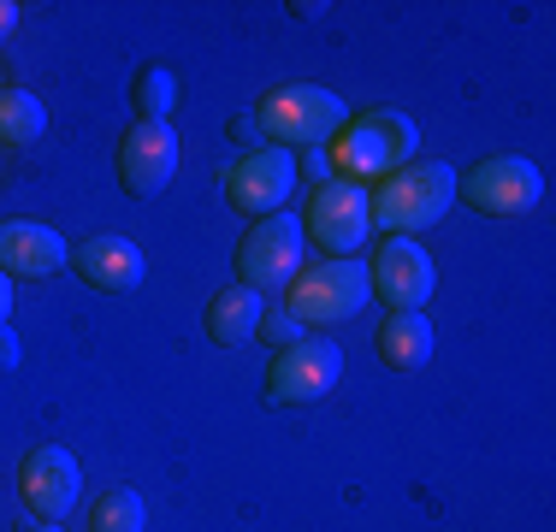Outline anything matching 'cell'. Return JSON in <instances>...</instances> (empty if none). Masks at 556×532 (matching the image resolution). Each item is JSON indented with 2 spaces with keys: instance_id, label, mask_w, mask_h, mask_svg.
<instances>
[{
  "instance_id": "cell-1",
  "label": "cell",
  "mask_w": 556,
  "mask_h": 532,
  "mask_svg": "<svg viewBox=\"0 0 556 532\" xmlns=\"http://www.w3.org/2000/svg\"><path fill=\"white\" fill-rule=\"evenodd\" d=\"M379 237H420L456 207V166L450 160H408L391 178H379V190H367Z\"/></svg>"
},
{
  "instance_id": "cell-2",
  "label": "cell",
  "mask_w": 556,
  "mask_h": 532,
  "mask_svg": "<svg viewBox=\"0 0 556 532\" xmlns=\"http://www.w3.org/2000/svg\"><path fill=\"white\" fill-rule=\"evenodd\" d=\"M255 118H261V137H267L273 149L296 154V149H326V142L350 125V106H343V96H332V89H320V84H278L255 101Z\"/></svg>"
},
{
  "instance_id": "cell-3",
  "label": "cell",
  "mask_w": 556,
  "mask_h": 532,
  "mask_svg": "<svg viewBox=\"0 0 556 532\" xmlns=\"http://www.w3.org/2000/svg\"><path fill=\"white\" fill-rule=\"evenodd\" d=\"M374 302V284H367V261L362 255H338V261H320V266H302L296 284L285 290V308L302 319V326H320L332 331L343 319H355Z\"/></svg>"
},
{
  "instance_id": "cell-4",
  "label": "cell",
  "mask_w": 556,
  "mask_h": 532,
  "mask_svg": "<svg viewBox=\"0 0 556 532\" xmlns=\"http://www.w3.org/2000/svg\"><path fill=\"white\" fill-rule=\"evenodd\" d=\"M237 284L255 290V296H273V290H290L296 284V273L308 266V237H302V219L296 213H267V219H255L243 231V243H237Z\"/></svg>"
},
{
  "instance_id": "cell-5",
  "label": "cell",
  "mask_w": 556,
  "mask_h": 532,
  "mask_svg": "<svg viewBox=\"0 0 556 532\" xmlns=\"http://www.w3.org/2000/svg\"><path fill=\"white\" fill-rule=\"evenodd\" d=\"M456 202L485 219H521L545 202V172L527 154H485L468 172H456Z\"/></svg>"
},
{
  "instance_id": "cell-6",
  "label": "cell",
  "mask_w": 556,
  "mask_h": 532,
  "mask_svg": "<svg viewBox=\"0 0 556 532\" xmlns=\"http://www.w3.org/2000/svg\"><path fill=\"white\" fill-rule=\"evenodd\" d=\"M296 219H302V237H308L314 249H326V261L355 255V249H367V237H374V207H367V183L326 178L320 190H314V202L302 207Z\"/></svg>"
},
{
  "instance_id": "cell-7",
  "label": "cell",
  "mask_w": 556,
  "mask_h": 532,
  "mask_svg": "<svg viewBox=\"0 0 556 532\" xmlns=\"http://www.w3.org/2000/svg\"><path fill=\"white\" fill-rule=\"evenodd\" d=\"M367 284L391 314H427L432 290H439V266L420 237H379V249L367 255Z\"/></svg>"
},
{
  "instance_id": "cell-8",
  "label": "cell",
  "mask_w": 556,
  "mask_h": 532,
  "mask_svg": "<svg viewBox=\"0 0 556 532\" xmlns=\"http://www.w3.org/2000/svg\"><path fill=\"white\" fill-rule=\"evenodd\" d=\"M343 379V350L332 338H302L267 362V403L273 408H308Z\"/></svg>"
},
{
  "instance_id": "cell-9",
  "label": "cell",
  "mask_w": 556,
  "mask_h": 532,
  "mask_svg": "<svg viewBox=\"0 0 556 532\" xmlns=\"http://www.w3.org/2000/svg\"><path fill=\"white\" fill-rule=\"evenodd\" d=\"M296 154L290 149H255L243 154L231 172H225V202H231L237 213H249V219H267V213H285V202L296 195Z\"/></svg>"
},
{
  "instance_id": "cell-10",
  "label": "cell",
  "mask_w": 556,
  "mask_h": 532,
  "mask_svg": "<svg viewBox=\"0 0 556 532\" xmlns=\"http://www.w3.org/2000/svg\"><path fill=\"white\" fill-rule=\"evenodd\" d=\"M18 497L36 521L60 527L65 515L77 509V497H84V468H77V456L65 444H36L18 468Z\"/></svg>"
},
{
  "instance_id": "cell-11",
  "label": "cell",
  "mask_w": 556,
  "mask_h": 532,
  "mask_svg": "<svg viewBox=\"0 0 556 532\" xmlns=\"http://www.w3.org/2000/svg\"><path fill=\"white\" fill-rule=\"evenodd\" d=\"M178 178V130L130 118V130L118 137V183L130 195H161Z\"/></svg>"
},
{
  "instance_id": "cell-12",
  "label": "cell",
  "mask_w": 556,
  "mask_h": 532,
  "mask_svg": "<svg viewBox=\"0 0 556 532\" xmlns=\"http://www.w3.org/2000/svg\"><path fill=\"white\" fill-rule=\"evenodd\" d=\"M72 273L84 278L89 290L125 296V290H137L142 278H149V261H142V249L130 243V237L96 231V237H84V243H72Z\"/></svg>"
},
{
  "instance_id": "cell-13",
  "label": "cell",
  "mask_w": 556,
  "mask_h": 532,
  "mask_svg": "<svg viewBox=\"0 0 556 532\" xmlns=\"http://www.w3.org/2000/svg\"><path fill=\"white\" fill-rule=\"evenodd\" d=\"M72 266V243L54 225L36 219H0V273L7 278H54Z\"/></svg>"
},
{
  "instance_id": "cell-14",
  "label": "cell",
  "mask_w": 556,
  "mask_h": 532,
  "mask_svg": "<svg viewBox=\"0 0 556 532\" xmlns=\"http://www.w3.org/2000/svg\"><path fill=\"white\" fill-rule=\"evenodd\" d=\"M332 166H338V178H350V183H379L396 172V154H391V142H386V130H379L374 113L350 118L332 137Z\"/></svg>"
},
{
  "instance_id": "cell-15",
  "label": "cell",
  "mask_w": 556,
  "mask_h": 532,
  "mask_svg": "<svg viewBox=\"0 0 556 532\" xmlns=\"http://www.w3.org/2000/svg\"><path fill=\"white\" fill-rule=\"evenodd\" d=\"M374 350H379V362L396 367V372H420L432 362V350H439V331H432L427 314H386Z\"/></svg>"
},
{
  "instance_id": "cell-16",
  "label": "cell",
  "mask_w": 556,
  "mask_h": 532,
  "mask_svg": "<svg viewBox=\"0 0 556 532\" xmlns=\"http://www.w3.org/2000/svg\"><path fill=\"white\" fill-rule=\"evenodd\" d=\"M261 314H267V296H255V290H243V284H225L219 296L207 302L202 326H207V338H214L219 350H237V343L255 338Z\"/></svg>"
},
{
  "instance_id": "cell-17",
  "label": "cell",
  "mask_w": 556,
  "mask_h": 532,
  "mask_svg": "<svg viewBox=\"0 0 556 532\" xmlns=\"http://www.w3.org/2000/svg\"><path fill=\"white\" fill-rule=\"evenodd\" d=\"M42 137H48V106L30 89H0V149L30 154Z\"/></svg>"
},
{
  "instance_id": "cell-18",
  "label": "cell",
  "mask_w": 556,
  "mask_h": 532,
  "mask_svg": "<svg viewBox=\"0 0 556 532\" xmlns=\"http://www.w3.org/2000/svg\"><path fill=\"white\" fill-rule=\"evenodd\" d=\"M89 532H149V503L130 485H108L89 503Z\"/></svg>"
},
{
  "instance_id": "cell-19",
  "label": "cell",
  "mask_w": 556,
  "mask_h": 532,
  "mask_svg": "<svg viewBox=\"0 0 556 532\" xmlns=\"http://www.w3.org/2000/svg\"><path fill=\"white\" fill-rule=\"evenodd\" d=\"M130 106H137V118H149V125H172L178 77H172L166 65H142V72L130 77Z\"/></svg>"
},
{
  "instance_id": "cell-20",
  "label": "cell",
  "mask_w": 556,
  "mask_h": 532,
  "mask_svg": "<svg viewBox=\"0 0 556 532\" xmlns=\"http://www.w3.org/2000/svg\"><path fill=\"white\" fill-rule=\"evenodd\" d=\"M374 118H379V130H386V142H391L396 166H408V160L420 154V130H415V118L396 113V106H374Z\"/></svg>"
},
{
  "instance_id": "cell-21",
  "label": "cell",
  "mask_w": 556,
  "mask_h": 532,
  "mask_svg": "<svg viewBox=\"0 0 556 532\" xmlns=\"http://www.w3.org/2000/svg\"><path fill=\"white\" fill-rule=\"evenodd\" d=\"M255 338L278 355V350H290V343L308 338V326H302V319L290 314V308H267V314H261V326H255Z\"/></svg>"
},
{
  "instance_id": "cell-22",
  "label": "cell",
  "mask_w": 556,
  "mask_h": 532,
  "mask_svg": "<svg viewBox=\"0 0 556 532\" xmlns=\"http://www.w3.org/2000/svg\"><path fill=\"white\" fill-rule=\"evenodd\" d=\"M225 137H231L243 154L267 149V137H261V118H255V113H237V118H225Z\"/></svg>"
},
{
  "instance_id": "cell-23",
  "label": "cell",
  "mask_w": 556,
  "mask_h": 532,
  "mask_svg": "<svg viewBox=\"0 0 556 532\" xmlns=\"http://www.w3.org/2000/svg\"><path fill=\"white\" fill-rule=\"evenodd\" d=\"M18 362H24V343H18V331H12V326H0V372H12Z\"/></svg>"
},
{
  "instance_id": "cell-24",
  "label": "cell",
  "mask_w": 556,
  "mask_h": 532,
  "mask_svg": "<svg viewBox=\"0 0 556 532\" xmlns=\"http://www.w3.org/2000/svg\"><path fill=\"white\" fill-rule=\"evenodd\" d=\"M12 30H18V7H12V0H0V42H7Z\"/></svg>"
},
{
  "instance_id": "cell-25",
  "label": "cell",
  "mask_w": 556,
  "mask_h": 532,
  "mask_svg": "<svg viewBox=\"0 0 556 532\" xmlns=\"http://www.w3.org/2000/svg\"><path fill=\"white\" fill-rule=\"evenodd\" d=\"M0 326H12V278L0 273Z\"/></svg>"
},
{
  "instance_id": "cell-26",
  "label": "cell",
  "mask_w": 556,
  "mask_h": 532,
  "mask_svg": "<svg viewBox=\"0 0 556 532\" xmlns=\"http://www.w3.org/2000/svg\"><path fill=\"white\" fill-rule=\"evenodd\" d=\"M24 532H60L54 521H30V527H24Z\"/></svg>"
},
{
  "instance_id": "cell-27",
  "label": "cell",
  "mask_w": 556,
  "mask_h": 532,
  "mask_svg": "<svg viewBox=\"0 0 556 532\" xmlns=\"http://www.w3.org/2000/svg\"><path fill=\"white\" fill-rule=\"evenodd\" d=\"M0 89H7V84H0Z\"/></svg>"
}]
</instances>
